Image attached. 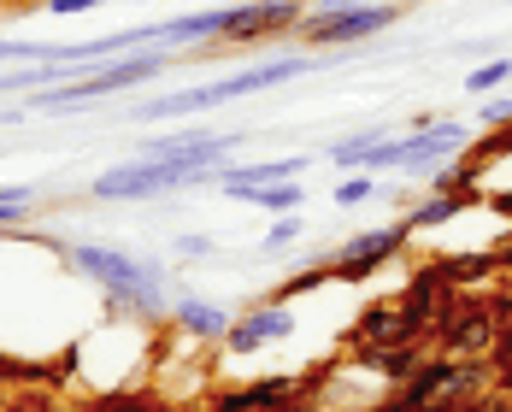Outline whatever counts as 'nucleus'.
<instances>
[{
	"label": "nucleus",
	"instance_id": "obj_1",
	"mask_svg": "<svg viewBox=\"0 0 512 412\" xmlns=\"http://www.w3.org/2000/svg\"><path fill=\"white\" fill-rule=\"evenodd\" d=\"M65 265L89 283H101L106 307L130 312V318H165L171 312V289H165V265L154 259H136L124 248H106V242H65Z\"/></svg>",
	"mask_w": 512,
	"mask_h": 412
},
{
	"label": "nucleus",
	"instance_id": "obj_2",
	"mask_svg": "<svg viewBox=\"0 0 512 412\" xmlns=\"http://www.w3.org/2000/svg\"><path fill=\"white\" fill-rule=\"evenodd\" d=\"M318 65H330V53H277L254 71H236V77H218V83H195V89H177V95H159V101L136 106V118H195V112H212V106L248 101V95H265L289 77H307Z\"/></svg>",
	"mask_w": 512,
	"mask_h": 412
},
{
	"label": "nucleus",
	"instance_id": "obj_3",
	"mask_svg": "<svg viewBox=\"0 0 512 412\" xmlns=\"http://www.w3.org/2000/svg\"><path fill=\"white\" fill-rule=\"evenodd\" d=\"M401 12H407L401 0H312L295 36L312 53H348V48H365L383 30H395Z\"/></svg>",
	"mask_w": 512,
	"mask_h": 412
},
{
	"label": "nucleus",
	"instance_id": "obj_4",
	"mask_svg": "<svg viewBox=\"0 0 512 412\" xmlns=\"http://www.w3.org/2000/svg\"><path fill=\"white\" fill-rule=\"evenodd\" d=\"M171 65V53L165 48H136V53H118V59H101V65H77V77L71 83H59V89H36L30 106L36 112H59V106H95L106 95H124V89H136V83H148Z\"/></svg>",
	"mask_w": 512,
	"mask_h": 412
},
{
	"label": "nucleus",
	"instance_id": "obj_5",
	"mask_svg": "<svg viewBox=\"0 0 512 412\" xmlns=\"http://www.w3.org/2000/svg\"><path fill=\"white\" fill-rule=\"evenodd\" d=\"M195 183H218V171H183L177 159H124L101 171L89 183V201H159V195H177V189H195Z\"/></svg>",
	"mask_w": 512,
	"mask_h": 412
},
{
	"label": "nucleus",
	"instance_id": "obj_6",
	"mask_svg": "<svg viewBox=\"0 0 512 412\" xmlns=\"http://www.w3.org/2000/svg\"><path fill=\"white\" fill-rule=\"evenodd\" d=\"M412 248V224L407 218H395V224H371V230H359V236H348L336 254H324L330 259V277L336 283H371L383 265H395V259Z\"/></svg>",
	"mask_w": 512,
	"mask_h": 412
},
{
	"label": "nucleus",
	"instance_id": "obj_7",
	"mask_svg": "<svg viewBox=\"0 0 512 412\" xmlns=\"http://www.w3.org/2000/svg\"><path fill=\"white\" fill-rule=\"evenodd\" d=\"M307 6L312 0H242V6H224V30H218L212 48H259V42L295 36Z\"/></svg>",
	"mask_w": 512,
	"mask_h": 412
},
{
	"label": "nucleus",
	"instance_id": "obj_8",
	"mask_svg": "<svg viewBox=\"0 0 512 412\" xmlns=\"http://www.w3.org/2000/svg\"><path fill=\"white\" fill-rule=\"evenodd\" d=\"M495 330H501V318L489 307V295L483 289H460V301L448 307V318L430 330V348L454 354V360H483L489 342H495Z\"/></svg>",
	"mask_w": 512,
	"mask_h": 412
},
{
	"label": "nucleus",
	"instance_id": "obj_9",
	"mask_svg": "<svg viewBox=\"0 0 512 412\" xmlns=\"http://www.w3.org/2000/svg\"><path fill=\"white\" fill-rule=\"evenodd\" d=\"M471 136H477V124H454V118H436V112H424V118H412V130L401 136V171H436V165H448V159H460L471 148Z\"/></svg>",
	"mask_w": 512,
	"mask_h": 412
},
{
	"label": "nucleus",
	"instance_id": "obj_10",
	"mask_svg": "<svg viewBox=\"0 0 512 412\" xmlns=\"http://www.w3.org/2000/svg\"><path fill=\"white\" fill-rule=\"evenodd\" d=\"M236 148H242V136H236V130L224 136V130H201V124H183L177 136H159L148 154H154V159H177L183 171H218L224 159H236Z\"/></svg>",
	"mask_w": 512,
	"mask_h": 412
},
{
	"label": "nucleus",
	"instance_id": "obj_11",
	"mask_svg": "<svg viewBox=\"0 0 512 412\" xmlns=\"http://www.w3.org/2000/svg\"><path fill=\"white\" fill-rule=\"evenodd\" d=\"M289 336H295V312H289V301H265V307L242 312V318L230 324L224 348H230V360H248V354L271 348V342H289Z\"/></svg>",
	"mask_w": 512,
	"mask_h": 412
},
{
	"label": "nucleus",
	"instance_id": "obj_12",
	"mask_svg": "<svg viewBox=\"0 0 512 412\" xmlns=\"http://www.w3.org/2000/svg\"><path fill=\"white\" fill-rule=\"evenodd\" d=\"M424 354H430V342H389V348H377V342H348V360L354 371H371L383 389H401L412 371L424 365Z\"/></svg>",
	"mask_w": 512,
	"mask_h": 412
},
{
	"label": "nucleus",
	"instance_id": "obj_13",
	"mask_svg": "<svg viewBox=\"0 0 512 412\" xmlns=\"http://www.w3.org/2000/svg\"><path fill=\"white\" fill-rule=\"evenodd\" d=\"M224 30V6L212 12H183V18H165V24H148V42L165 53H183V48H212Z\"/></svg>",
	"mask_w": 512,
	"mask_h": 412
},
{
	"label": "nucleus",
	"instance_id": "obj_14",
	"mask_svg": "<svg viewBox=\"0 0 512 412\" xmlns=\"http://www.w3.org/2000/svg\"><path fill=\"white\" fill-rule=\"evenodd\" d=\"M348 342H377V348H389V342H418L407 330V312H401V295H377V301H365L354 312V330H348Z\"/></svg>",
	"mask_w": 512,
	"mask_h": 412
},
{
	"label": "nucleus",
	"instance_id": "obj_15",
	"mask_svg": "<svg viewBox=\"0 0 512 412\" xmlns=\"http://www.w3.org/2000/svg\"><path fill=\"white\" fill-rule=\"evenodd\" d=\"M312 159L307 154H283V159H254V165H236V159H224L218 165V189L236 201L242 189H259V183H289V177H301Z\"/></svg>",
	"mask_w": 512,
	"mask_h": 412
},
{
	"label": "nucleus",
	"instance_id": "obj_16",
	"mask_svg": "<svg viewBox=\"0 0 512 412\" xmlns=\"http://www.w3.org/2000/svg\"><path fill=\"white\" fill-rule=\"evenodd\" d=\"M171 324H177L183 336H195V342H224L236 318L218 307V301H201V295H177V301H171Z\"/></svg>",
	"mask_w": 512,
	"mask_h": 412
},
{
	"label": "nucleus",
	"instance_id": "obj_17",
	"mask_svg": "<svg viewBox=\"0 0 512 412\" xmlns=\"http://www.w3.org/2000/svg\"><path fill=\"white\" fill-rule=\"evenodd\" d=\"M430 265L442 271V283L454 289H483L501 277V254L495 248H465V254H430Z\"/></svg>",
	"mask_w": 512,
	"mask_h": 412
},
{
	"label": "nucleus",
	"instance_id": "obj_18",
	"mask_svg": "<svg viewBox=\"0 0 512 412\" xmlns=\"http://www.w3.org/2000/svg\"><path fill=\"white\" fill-rule=\"evenodd\" d=\"M471 206H483V201H471V195H424V201L407 206L401 218H407V224H412V236H418V230H442V224L465 218Z\"/></svg>",
	"mask_w": 512,
	"mask_h": 412
},
{
	"label": "nucleus",
	"instance_id": "obj_19",
	"mask_svg": "<svg viewBox=\"0 0 512 412\" xmlns=\"http://www.w3.org/2000/svg\"><path fill=\"white\" fill-rule=\"evenodd\" d=\"M83 412H177L159 389H136V383H124V389H106V395H95Z\"/></svg>",
	"mask_w": 512,
	"mask_h": 412
},
{
	"label": "nucleus",
	"instance_id": "obj_20",
	"mask_svg": "<svg viewBox=\"0 0 512 412\" xmlns=\"http://www.w3.org/2000/svg\"><path fill=\"white\" fill-rule=\"evenodd\" d=\"M377 142H389V124H365V130H354V136H342V142H330V165H342V171H359L365 165V154L377 148Z\"/></svg>",
	"mask_w": 512,
	"mask_h": 412
},
{
	"label": "nucleus",
	"instance_id": "obj_21",
	"mask_svg": "<svg viewBox=\"0 0 512 412\" xmlns=\"http://www.w3.org/2000/svg\"><path fill=\"white\" fill-rule=\"evenodd\" d=\"M236 201L248 206H265V212H301V201H307V189L289 177V183H259V189H242Z\"/></svg>",
	"mask_w": 512,
	"mask_h": 412
},
{
	"label": "nucleus",
	"instance_id": "obj_22",
	"mask_svg": "<svg viewBox=\"0 0 512 412\" xmlns=\"http://www.w3.org/2000/svg\"><path fill=\"white\" fill-rule=\"evenodd\" d=\"M383 195V183H377V171H354V177H342L336 189H330V201L336 206H365Z\"/></svg>",
	"mask_w": 512,
	"mask_h": 412
},
{
	"label": "nucleus",
	"instance_id": "obj_23",
	"mask_svg": "<svg viewBox=\"0 0 512 412\" xmlns=\"http://www.w3.org/2000/svg\"><path fill=\"white\" fill-rule=\"evenodd\" d=\"M324 283H336V277H330V259H312L307 271H295V277H283V283H277V301L312 295V289H324Z\"/></svg>",
	"mask_w": 512,
	"mask_h": 412
},
{
	"label": "nucleus",
	"instance_id": "obj_24",
	"mask_svg": "<svg viewBox=\"0 0 512 412\" xmlns=\"http://www.w3.org/2000/svg\"><path fill=\"white\" fill-rule=\"evenodd\" d=\"M501 83H512V59H489V65H477L465 77V95H495Z\"/></svg>",
	"mask_w": 512,
	"mask_h": 412
},
{
	"label": "nucleus",
	"instance_id": "obj_25",
	"mask_svg": "<svg viewBox=\"0 0 512 412\" xmlns=\"http://www.w3.org/2000/svg\"><path fill=\"white\" fill-rule=\"evenodd\" d=\"M0 412H53V395L48 389L36 395V383H12V395H6V407Z\"/></svg>",
	"mask_w": 512,
	"mask_h": 412
},
{
	"label": "nucleus",
	"instance_id": "obj_26",
	"mask_svg": "<svg viewBox=\"0 0 512 412\" xmlns=\"http://www.w3.org/2000/svg\"><path fill=\"white\" fill-rule=\"evenodd\" d=\"M301 230H307V224H301V218H289V212H283V218H277V224H271V230H265V254H277V248H289V242H301Z\"/></svg>",
	"mask_w": 512,
	"mask_h": 412
},
{
	"label": "nucleus",
	"instance_id": "obj_27",
	"mask_svg": "<svg viewBox=\"0 0 512 412\" xmlns=\"http://www.w3.org/2000/svg\"><path fill=\"white\" fill-rule=\"evenodd\" d=\"M489 124H512V95H483V106H477V130H489Z\"/></svg>",
	"mask_w": 512,
	"mask_h": 412
},
{
	"label": "nucleus",
	"instance_id": "obj_28",
	"mask_svg": "<svg viewBox=\"0 0 512 412\" xmlns=\"http://www.w3.org/2000/svg\"><path fill=\"white\" fill-rule=\"evenodd\" d=\"M206 412H254V407L242 401V389H212L206 395Z\"/></svg>",
	"mask_w": 512,
	"mask_h": 412
},
{
	"label": "nucleus",
	"instance_id": "obj_29",
	"mask_svg": "<svg viewBox=\"0 0 512 412\" xmlns=\"http://www.w3.org/2000/svg\"><path fill=\"white\" fill-rule=\"evenodd\" d=\"M24 218H30V201H0V236H6V230H18Z\"/></svg>",
	"mask_w": 512,
	"mask_h": 412
},
{
	"label": "nucleus",
	"instance_id": "obj_30",
	"mask_svg": "<svg viewBox=\"0 0 512 412\" xmlns=\"http://www.w3.org/2000/svg\"><path fill=\"white\" fill-rule=\"evenodd\" d=\"M212 248H218L212 236H177V254H183V259H206Z\"/></svg>",
	"mask_w": 512,
	"mask_h": 412
},
{
	"label": "nucleus",
	"instance_id": "obj_31",
	"mask_svg": "<svg viewBox=\"0 0 512 412\" xmlns=\"http://www.w3.org/2000/svg\"><path fill=\"white\" fill-rule=\"evenodd\" d=\"M101 0H48V12L53 18H77V12H95Z\"/></svg>",
	"mask_w": 512,
	"mask_h": 412
},
{
	"label": "nucleus",
	"instance_id": "obj_32",
	"mask_svg": "<svg viewBox=\"0 0 512 412\" xmlns=\"http://www.w3.org/2000/svg\"><path fill=\"white\" fill-rule=\"evenodd\" d=\"M489 360H512V318L495 330V342H489Z\"/></svg>",
	"mask_w": 512,
	"mask_h": 412
},
{
	"label": "nucleus",
	"instance_id": "obj_33",
	"mask_svg": "<svg viewBox=\"0 0 512 412\" xmlns=\"http://www.w3.org/2000/svg\"><path fill=\"white\" fill-rule=\"evenodd\" d=\"M489 383H495L501 395H512V360H489Z\"/></svg>",
	"mask_w": 512,
	"mask_h": 412
},
{
	"label": "nucleus",
	"instance_id": "obj_34",
	"mask_svg": "<svg viewBox=\"0 0 512 412\" xmlns=\"http://www.w3.org/2000/svg\"><path fill=\"white\" fill-rule=\"evenodd\" d=\"M12 383H18V360H12V354H0V389H12Z\"/></svg>",
	"mask_w": 512,
	"mask_h": 412
},
{
	"label": "nucleus",
	"instance_id": "obj_35",
	"mask_svg": "<svg viewBox=\"0 0 512 412\" xmlns=\"http://www.w3.org/2000/svg\"><path fill=\"white\" fill-rule=\"evenodd\" d=\"M483 206H489V212H501V218H512V189H507V195H483Z\"/></svg>",
	"mask_w": 512,
	"mask_h": 412
},
{
	"label": "nucleus",
	"instance_id": "obj_36",
	"mask_svg": "<svg viewBox=\"0 0 512 412\" xmlns=\"http://www.w3.org/2000/svg\"><path fill=\"white\" fill-rule=\"evenodd\" d=\"M0 6H30V0H0Z\"/></svg>",
	"mask_w": 512,
	"mask_h": 412
},
{
	"label": "nucleus",
	"instance_id": "obj_37",
	"mask_svg": "<svg viewBox=\"0 0 512 412\" xmlns=\"http://www.w3.org/2000/svg\"><path fill=\"white\" fill-rule=\"evenodd\" d=\"M42 6H48V0H42Z\"/></svg>",
	"mask_w": 512,
	"mask_h": 412
}]
</instances>
